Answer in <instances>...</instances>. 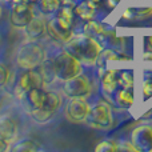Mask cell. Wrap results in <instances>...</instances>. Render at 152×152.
<instances>
[{
  "label": "cell",
  "instance_id": "obj_30",
  "mask_svg": "<svg viewBox=\"0 0 152 152\" xmlns=\"http://www.w3.org/2000/svg\"><path fill=\"white\" fill-rule=\"evenodd\" d=\"M119 143V151H137L136 147L132 144V142H127V140H121V142H118Z\"/></svg>",
  "mask_w": 152,
  "mask_h": 152
},
{
  "label": "cell",
  "instance_id": "obj_27",
  "mask_svg": "<svg viewBox=\"0 0 152 152\" xmlns=\"http://www.w3.org/2000/svg\"><path fill=\"white\" fill-rule=\"evenodd\" d=\"M61 0H40V10L44 13L55 12L60 8Z\"/></svg>",
  "mask_w": 152,
  "mask_h": 152
},
{
  "label": "cell",
  "instance_id": "obj_29",
  "mask_svg": "<svg viewBox=\"0 0 152 152\" xmlns=\"http://www.w3.org/2000/svg\"><path fill=\"white\" fill-rule=\"evenodd\" d=\"M142 92H143V96L145 97H152V79H147V80H144V83H143L142 86Z\"/></svg>",
  "mask_w": 152,
  "mask_h": 152
},
{
  "label": "cell",
  "instance_id": "obj_20",
  "mask_svg": "<svg viewBox=\"0 0 152 152\" xmlns=\"http://www.w3.org/2000/svg\"><path fill=\"white\" fill-rule=\"evenodd\" d=\"M108 29L103 26L102 23H97L95 20H89L88 23L86 24L84 27V34L87 35H91L94 37H97V36H103V35L107 34Z\"/></svg>",
  "mask_w": 152,
  "mask_h": 152
},
{
  "label": "cell",
  "instance_id": "obj_25",
  "mask_svg": "<svg viewBox=\"0 0 152 152\" xmlns=\"http://www.w3.org/2000/svg\"><path fill=\"white\" fill-rule=\"evenodd\" d=\"M134 74L131 71H123L119 72L118 75V84L121 88H134Z\"/></svg>",
  "mask_w": 152,
  "mask_h": 152
},
{
  "label": "cell",
  "instance_id": "obj_4",
  "mask_svg": "<svg viewBox=\"0 0 152 152\" xmlns=\"http://www.w3.org/2000/svg\"><path fill=\"white\" fill-rule=\"evenodd\" d=\"M86 123L94 129H100V131L110 129L113 126L112 107L104 100L97 102L91 108V112Z\"/></svg>",
  "mask_w": 152,
  "mask_h": 152
},
{
  "label": "cell",
  "instance_id": "obj_35",
  "mask_svg": "<svg viewBox=\"0 0 152 152\" xmlns=\"http://www.w3.org/2000/svg\"><path fill=\"white\" fill-rule=\"evenodd\" d=\"M148 45L151 47V50H152V36L148 37Z\"/></svg>",
  "mask_w": 152,
  "mask_h": 152
},
{
  "label": "cell",
  "instance_id": "obj_26",
  "mask_svg": "<svg viewBox=\"0 0 152 152\" xmlns=\"http://www.w3.org/2000/svg\"><path fill=\"white\" fill-rule=\"evenodd\" d=\"M58 18L60 19L63 23H66L67 26L72 27V21H74V10L71 8V5H64L58 13Z\"/></svg>",
  "mask_w": 152,
  "mask_h": 152
},
{
  "label": "cell",
  "instance_id": "obj_23",
  "mask_svg": "<svg viewBox=\"0 0 152 152\" xmlns=\"http://www.w3.org/2000/svg\"><path fill=\"white\" fill-rule=\"evenodd\" d=\"M29 116H31L32 119H34V121H36V123L39 124H44L47 123V121H50L51 119H52V113L47 112V111L42 110V108H36V110H32L29 111Z\"/></svg>",
  "mask_w": 152,
  "mask_h": 152
},
{
  "label": "cell",
  "instance_id": "obj_22",
  "mask_svg": "<svg viewBox=\"0 0 152 152\" xmlns=\"http://www.w3.org/2000/svg\"><path fill=\"white\" fill-rule=\"evenodd\" d=\"M119 56L120 55L116 52V50L115 51L113 50H103L102 52H100L97 60H96V66L100 67V68H103L107 61H113V60H120V59H123V58H119Z\"/></svg>",
  "mask_w": 152,
  "mask_h": 152
},
{
  "label": "cell",
  "instance_id": "obj_2",
  "mask_svg": "<svg viewBox=\"0 0 152 152\" xmlns=\"http://www.w3.org/2000/svg\"><path fill=\"white\" fill-rule=\"evenodd\" d=\"M47 59V51L39 40H28L18 51L16 64L24 69H35Z\"/></svg>",
  "mask_w": 152,
  "mask_h": 152
},
{
  "label": "cell",
  "instance_id": "obj_6",
  "mask_svg": "<svg viewBox=\"0 0 152 152\" xmlns=\"http://www.w3.org/2000/svg\"><path fill=\"white\" fill-rule=\"evenodd\" d=\"M91 108L86 97H72L64 107V116L69 123H86Z\"/></svg>",
  "mask_w": 152,
  "mask_h": 152
},
{
  "label": "cell",
  "instance_id": "obj_17",
  "mask_svg": "<svg viewBox=\"0 0 152 152\" xmlns=\"http://www.w3.org/2000/svg\"><path fill=\"white\" fill-rule=\"evenodd\" d=\"M39 72L42 75L44 84H51L58 79L56 76V67H55V59H45L39 66Z\"/></svg>",
  "mask_w": 152,
  "mask_h": 152
},
{
  "label": "cell",
  "instance_id": "obj_9",
  "mask_svg": "<svg viewBox=\"0 0 152 152\" xmlns=\"http://www.w3.org/2000/svg\"><path fill=\"white\" fill-rule=\"evenodd\" d=\"M131 142L140 152H152V124H140L131 132Z\"/></svg>",
  "mask_w": 152,
  "mask_h": 152
},
{
  "label": "cell",
  "instance_id": "obj_7",
  "mask_svg": "<svg viewBox=\"0 0 152 152\" xmlns=\"http://www.w3.org/2000/svg\"><path fill=\"white\" fill-rule=\"evenodd\" d=\"M45 84L43 80L42 75L39 71L35 69H27L23 75L20 76V79L18 80V84L15 87V96L19 100L23 99V96L27 94L28 91L34 88H43Z\"/></svg>",
  "mask_w": 152,
  "mask_h": 152
},
{
  "label": "cell",
  "instance_id": "obj_24",
  "mask_svg": "<svg viewBox=\"0 0 152 152\" xmlns=\"http://www.w3.org/2000/svg\"><path fill=\"white\" fill-rule=\"evenodd\" d=\"M95 151L96 152H116V151H119V143L113 139L102 140L95 147Z\"/></svg>",
  "mask_w": 152,
  "mask_h": 152
},
{
  "label": "cell",
  "instance_id": "obj_37",
  "mask_svg": "<svg viewBox=\"0 0 152 152\" xmlns=\"http://www.w3.org/2000/svg\"><path fill=\"white\" fill-rule=\"evenodd\" d=\"M0 12H1V10H0Z\"/></svg>",
  "mask_w": 152,
  "mask_h": 152
},
{
  "label": "cell",
  "instance_id": "obj_33",
  "mask_svg": "<svg viewBox=\"0 0 152 152\" xmlns=\"http://www.w3.org/2000/svg\"><path fill=\"white\" fill-rule=\"evenodd\" d=\"M119 3H120V0H108V4H110V7H116Z\"/></svg>",
  "mask_w": 152,
  "mask_h": 152
},
{
  "label": "cell",
  "instance_id": "obj_19",
  "mask_svg": "<svg viewBox=\"0 0 152 152\" xmlns=\"http://www.w3.org/2000/svg\"><path fill=\"white\" fill-rule=\"evenodd\" d=\"M152 15V7L150 8H127L123 13V18L131 20H143Z\"/></svg>",
  "mask_w": 152,
  "mask_h": 152
},
{
  "label": "cell",
  "instance_id": "obj_34",
  "mask_svg": "<svg viewBox=\"0 0 152 152\" xmlns=\"http://www.w3.org/2000/svg\"><path fill=\"white\" fill-rule=\"evenodd\" d=\"M61 3H63L64 5H71L72 3H74V0H61Z\"/></svg>",
  "mask_w": 152,
  "mask_h": 152
},
{
  "label": "cell",
  "instance_id": "obj_10",
  "mask_svg": "<svg viewBox=\"0 0 152 152\" xmlns=\"http://www.w3.org/2000/svg\"><path fill=\"white\" fill-rule=\"evenodd\" d=\"M47 26H48V32H50L51 36H52L53 39H56L58 42L64 43V44H66L68 40H71L72 36H74L72 28L69 26H67L66 23H63L58 16L51 19L47 23Z\"/></svg>",
  "mask_w": 152,
  "mask_h": 152
},
{
  "label": "cell",
  "instance_id": "obj_11",
  "mask_svg": "<svg viewBox=\"0 0 152 152\" xmlns=\"http://www.w3.org/2000/svg\"><path fill=\"white\" fill-rule=\"evenodd\" d=\"M19 134V124L10 113L0 115V137L15 142Z\"/></svg>",
  "mask_w": 152,
  "mask_h": 152
},
{
  "label": "cell",
  "instance_id": "obj_18",
  "mask_svg": "<svg viewBox=\"0 0 152 152\" xmlns=\"http://www.w3.org/2000/svg\"><path fill=\"white\" fill-rule=\"evenodd\" d=\"M75 13L86 20H92L96 13V4L92 0H84L75 7Z\"/></svg>",
  "mask_w": 152,
  "mask_h": 152
},
{
  "label": "cell",
  "instance_id": "obj_13",
  "mask_svg": "<svg viewBox=\"0 0 152 152\" xmlns=\"http://www.w3.org/2000/svg\"><path fill=\"white\" fill-rule=\"evenodd\" d=\"M44 99H45L44 89L43 88H34V89L27 92L20 102L23 103L26 110L29 112V111L36 110V108H42L43 103H44Z\"/></svg>",
  "mask_w": 152,
  "mask_h": 152
},
{
  "label": "cell",
  "instance_id": "obj_12",
  "mask_svg": "<svg viewBox=\"0 0 152 152\" xmlns=\"http://www.w3.org/2000/svg\"><path fill=\"white\" fill-rule=\"evenodd\" d=\"M47 32L48 26L45 23V20L42 18H36V16L24 28V35H26L27 40H40L47 35Z\"/></svg>",
  "mask_w": 152,
  "mask_h": 152
},
{
  "label": "cell",
  "instance_id": "obj_14",
  "mask_svg": "<svg viewBox=\"0 0 152 152\" xmlns=\"http://www.w3.org/2000/svg\"><path fill=\"white\" fill-rule=\"evenodd\" d=\"M118 69H107L104 74L102 75V89L105 95H112L113 92L118 89Z\"/></svg>",
  "mask_w": 152,
  "mask_h": 152
},
{
  "label": "cell",
  "instance_id": "obj_15",
  "mask_svg": "<svg viewBox=\"0 0 152 152\" xmlns=\"http://www.w3.org/2000/svg\"><path fill=\"white\" fill-rule=\"evenodd\" d=\"M113 99H115V103L118 107L120 108H129L135 102L134 97V92H132V88H120L116 89L112 94Z\"/></svg>",
  "mask_w": 152,
  "mask_h": 152
},
{
  "label": "cell",
  "instance_id": "obj_28",
  "mask_svg": "<svg viewBox=\"0 0 152 152\" xmlns=\"http://www.w3.org/2000/svg\"><path fill=\"white\" fill-rule=\"evenodd\" d=\"M10 77H11L10 68H8L5 64L0 63V89L8 86V83H10Z\"/></svg>",
  "mask_w": 152,
  "mask_h": 152
},
{
  "label": "cell",
  "instance_id": "obj_31",
  "mask_svg": "<svg viewBox=\"0 0 152 152\" xmlns=\"http://www.w3.org/2000/svg\"><path fill=\"white\" fill-rule=\"evenodd\" d=\"M12 143L13 142H11V140H7V139H4V137H0V152L10 151Z\"/></svg>",
  "mask_w": 152,
  "mask_h": 152
},
{
  "label": "cell",
  "instance_id": "obj_1",
  "mask_svg": "<svg viewBox=\"0 0 152 152\" xmlns=\"http://www.w3.org/2000/svg\"><path fill=\"white\" fill-rule=\"evenodd\" d=\"M63 50L74 55L86 66H92L96 64L97 58L103 51V45L96 37L87 34H80L72 36V39L66 43Z\"/></svg>",
  "mask_w": 152,
  "mask_h": 152
},
{
  "label": "cell",
  "instance_id": "obj_16",
  "mask_svg": "<svg viewBox=\"0 0 152 152\" xmlns=\"http://www.w3.org/2000/svg\"><path fill=\"white\" fill-rule=\"evenodd\" d=\"M61 104H63V100H61L60 95L53 91H45V99L42 105V110L55 115L59 108L61 107Z\"/></svg>",
  "mask_w": 152,
  "mask_h": 152
},
{
  "label": "cell",
  "instance_id": "obj_3",
  "mask_svg": "<svg viewBox=\"0 0 152 152\" xmlns=\"http://www.w3.org/2000/svg\"><path fill=\"white\" fill-rule=\"evenodd\" d=\"M55 59L56 67V76L58 80L66 81L75 76L83 74V63L79 59H76L74 55H71L67 51H61Z\"/></svg>",
  "mask_w": 152,
  "mask_h": 152
},
{
  "label": "cell",
  "instance_id": "obj_36",
  "mask_svg": "<svg viewBox=\"0 0 152 152\" xmlns=\"http://www.w3.org/2000/svg\"><path fill=\"white\" fill-rule=\"evenodd\" d=\"M29 1H32V3H36V1H40V0H29Z\"/></svg>",
  "mask_w": 152,
  "mask_h": 152
},
{
  "label": "cell",
  "instance_id": "obj_32",
  "mask_svg": "<svg viewBox=\"0 0 152 152\" xmlns=\"http://www.w3.org/2000/svg\"><path fill=\"white\" fill-rule=\"evenodd\" d=\"M142 59H143V61H152V50L143 53Z\"/></svg>",
  "mask_w": 152,
  "mask_h": 152
},
{
  "label": "cell",
  "instance_id": "obj_8",
  "mask_svg": "<svg viewBox=\"0 0 152 152\" xmlns=\"http://www.w3.org/2000/svg\"><path fill=\"white\" fill-rule=\"evenodd\" d=\"M35 18L34 13V8H32L31 4H28V1H20L13 4V10L12 13L10 16V21L12 24V27L19 29H24L31 20Z\"/></svg>",
  "mask_w": 152,
  "mask_h": 152
},
{
  "label": "cell",
  "instance_id": "obj_5",
  "mask_svg": "<svg viewBox=\"0 0 152 152\" xmlns=\"http://www.w3.org/2000/svg\"><path fill=\"white\" fill-rule=\"evenodd\" d=\"M63 94L67 97H89L92 94V83L89 77L84 74H80L69 80L63 81Z\"/></svg>",
  "mask_w": 152,
  "mask_h": 152
},
{
  "label": "cell",
  "instance_id": "obj_21",
  "mask_svg": "<svg viewBox=\"0 0 152 152\" xmlns=\"http://www.w3.org/2000/svg\"><path fill=\"white\" fill-rule=\"evenodd\" d=\"M40 144L34 139H24L19 143H12L10 151H36Z\"/></svg>",
  "mask_w": 152,
  "mask_h": 152
}]
</instances>
